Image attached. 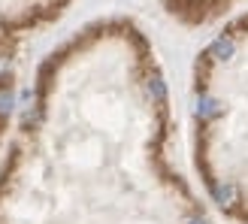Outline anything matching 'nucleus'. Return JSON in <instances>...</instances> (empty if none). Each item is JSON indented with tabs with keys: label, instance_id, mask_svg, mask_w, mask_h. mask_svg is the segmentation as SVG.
<instances>
[{
	"label": "nucleus",
	"instance_id": "f03ea898",
	"mask_svg": "<svg viewBox=\"0 0 248 224\" xmlns=\"http://www.w3.org/2000/svg\"><path fill=\"white\" fill-rule=\"evenodd\" d=\"M194 164L218 212L248 224V12L197 55Z\"/></svg>",
	"mask_w": 248,
	"mask_h": 224
},
{
	"label": "nucleus",
	"instance_id": "20e7f679",
	"mask_svg": "<svg viewBox=\"0 0 248 224\" xmlns=\"http://www.w3.org/2000/svg\"><path fill=\"white\" fill-rule=\"evenodd\" d=\"M160 3L176 21L197 28V24H209L221 18L227 9H233L242 0H160Z\"/></svg>",
	"mask_w": 248,
	"mask_h": 224
},
{
	"label": "nucleus",
	"instance_id": "7ed1b4c3",
	"mask_svg": "<svg viewBox=\"0 0 248 224\" xmlns=\"http://www.w3.org/2000/svg\"><path fill=\"white\" fill-rule=\"evenodd\" d=\"M73 0H0V140L6 133L16 94V64L21 43L52 24Z\"/></svg>",
	"mask_w": 248,
	"mask_h": 224
},
{
	"label": "nucleus",
	"instance_id": "f257e3e1",
	"mask_svg": "<svg viewBox=\"0 0 248 224\" xmlns=\"http://www.w3.org/2000/svg\"><path fill=\"white\" fill-rule=\"evenodd\" d=\"M170 91L130 18H97L43 61L0 164V224H209L170 160Z\"/></svg>",
	"mask_w": 248,
	"mask_h": 224
}]
</instances>
